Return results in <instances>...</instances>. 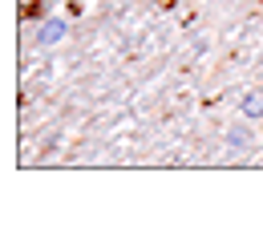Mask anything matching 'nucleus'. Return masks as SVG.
<instances>
[{
	"mask_svg": "<svg viewBox=\"0 0 263 235\" xmlns=\"http://www.w3.org/2000/svg\"><path fill=\"white\" fill-rule=\"evenodd\" d=\"M243 114H247V118H263V89L243 94Z\"/></svg>",
	"mask_w": 263,
	"mask_h": 235,
	"instance_id": "obj_1",
	"label": "nucleus"
},
{
	"mask_svg": "<svg viewBox=\"0 0 263 235\" xmlns=\"http://www.w3.org/2000/svg\"><path fill=\"white\" fill-rule=\"evenodd\" d=\"M65 37V21H49L45 29H41V45H57Z\"/></svg>",
	"mask_w": 263,
	"mask_h": 235,
	"instance_id": "obj_2",
	"label": "nucleus"
},
{
	"mask_svg": "<svg viewBox=\"0 0 263 235\" xmlns=\"http://www.w3.org/2000/svg\"><path fill=\"white\" fill-rule=\"evenodd\" d=\"M227 142H231V150H243V146L251 142V134H247V130H231V134H227Z\"/></svg>",
	"mask_w": 263,
	"mask_h": 235,
	"instance_id": "obj_3",
	"label": "nucleus"
}]
</instances>
